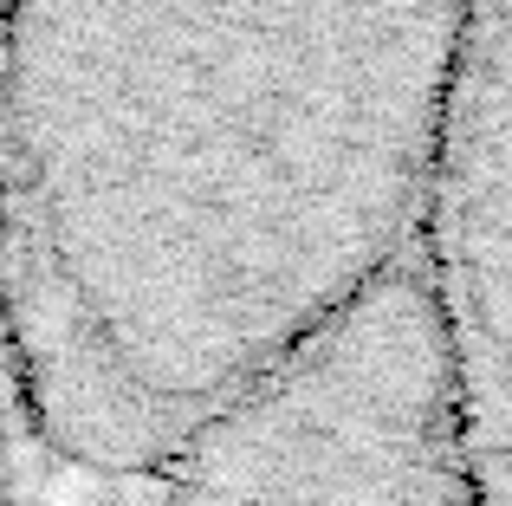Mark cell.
<instances>
[{
	"instance_id": "6da1fadb",
	"label": "cell",
	"mask_w": 512,
	"mask_h": 506,
	"mask_svg": "<svg viewBox=\"0 0 512 506\" xmlns=\"http://www.w3.org/2000/svg\"><path fill=\"white\" fill-rule=\"evenodd\" d=\"M474 0H0V370L156 481L422 241Z\"/></svg>"
},
{
	"instance_id": "3957f363",
	"label": "cell",
	"mask_w": 512,
	"mask_h": 506,
	"mask_svg": "<svg viewBox=\"0 0 512 506\" xmlns=\"http://www.w3.org/2000/svg\"><path fill=\"white\" fill-rule=\"evenodd\" d=\"M474 500L512 506V0H474L422 208Z\"/></svg>"
},
{
	"instance_id": "7a4b0ae2",
	"label": "cell",
	"mask_w": 512,
	"mask_h": 506,
	"mask_svg": "<svg viewBox=\"0 0 512 506\" xmlns=\"http://www.w3.org/2000/svg\"><path fill=\"white\" fill-rule=\"evenodd\" d=\"M150 506H480L422 253L188 435Z\"/></svg>"
}]
</instances>
